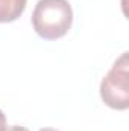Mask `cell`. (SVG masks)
I'll list each match as a JSON object with an SVG mask.
<instances>
[{"label":"cell","mask_w":129,"mask_h":131,"mask_svg":"<svg viewBox=\"0 0 129 131\" xmlns=\"http://www.w3.org/2000/svg\"><path fill=\"white\" fill-rule=\"evenodd\" d=\"M73 11L67 0H40L33 9L32 25L44 40H58L71 28Z\"/></svg>","instance_id":"obj_1"},{"label":"cell","mask_w":129,"mask_h":131,"mask_svg":"<svg viewBox=\"0 0 129 131\" xmlns=\"http://www.w3.org/2000/svg\"><path fill=\"white\" fill-rule=\"evenodd\" d=\"M128 52L114 63L111 70L100 82L102 101L114 110H126L129 107V84H128Z\"/></svg>","instance_id":"obj_2"},{"label":"cell","mask_w":129,"mask_h":131,"mask_svg":"<svg viewBox=\"0 0 129 131\" xmlns=\"http://www.w3.org/2000/svg\"><path fill=\"white\" fill-rule=\"evenodd\" d=\"M28 0H0V23L15 21L26 9Z\"/></svg>","instance_id":"obj_3"},{"label":"cell","mask_w":129,"mask_h":131,"mask_svg":"<svg viewBox=\"0 0 129 131\" xmlns=\"http://www.w3.org/2000/svg\"><path fill=\"white\" fill-rule=\"evenodd\" d=\"M2 131H29L28 128H24V127H18V125H12V127H5Z\"/></svg>","instance_id":"obj_4"},{"label":"cell","mask_w":129,"mask_h":131,"mask_svg":"<svg viewBox=\"0 0 129 131\" xmlns=\"http://www.w3.org/2000/svg\"><path fill=\"white\" fill-rule=\"evenodd\" d=\"M5 125H6V117H5V114H3V111L0 110V131L5 128Z\"/></svg>","instance_id":"obj_5"},{"label":"cell","mask_w":129,"mask_h":131,"mask_svg":"<svg viewBox=\"0 0 129 131\" xmlns=\"http://www.w3.org/2000/svg\"><path fill=\"white\" fill-rule=\"evenodd\" d=\"M40 131H59V130H55V128H41Z\"/></svg>","instance_id":"obj_6"}]
</instances>
